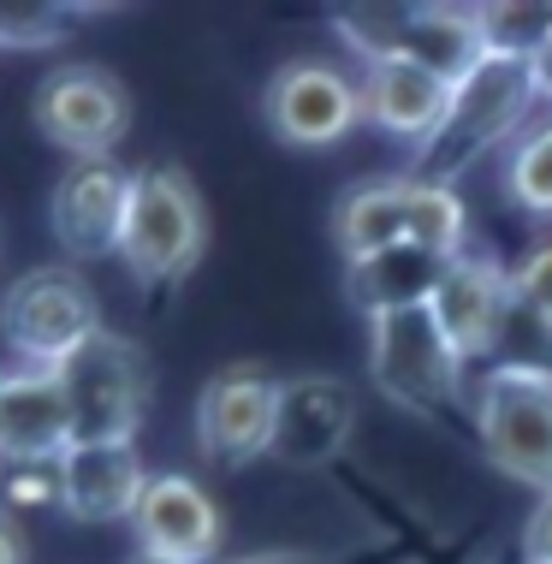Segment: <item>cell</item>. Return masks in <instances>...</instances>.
Returning a JSON list of instances; mask_svg holds the SVG:
<instances>
[{"instance_id": "cell-1", "label": "cell", "mask_w": 552, "mask_h": 564, "mask_svg": "<svg viewBox=\"0 0 552 564\" xmlns=\"http://www.w3.org/2000/svg\"><path fill=\"white\" fill-rule=\"evenodd\" d=\"M534 101H541L534 96V59L487 48L481 66L452 84V108L440 119V131L416 149V173L410 178H422V185L464 178L481 155H494L505 137H517Z\"/></svg>"}, {"instance_id": "cell-2", "label": "cell", "mask_w": 552, "mask_h": 564, "mask_svg": "<svg viewBox=\"0 0 552 564\" xmlns=\"http://www.w3.org/2000/svg\"><path fill=\"white\" fill-rule=\"evenodd\" d=\"M333 24L350 42V54H362V66L410 59L457 84L487 59V30L475 7H339Z\"/></svg>"}, {"instance_id": "cell-3", "label": "cell", "mask_w": 552, "mask_h": 564, "mask_svg": "<svg viewBox=\"0 0 552 564\" xmlns=\"http://www.w3.org/2000/svg\"><path fill=\"white\" fill-rule=\"evenodd\" d=\"M203 250H208V215H203V196H196L191 178L178 166L131 173L119 262L143 285H173L203 262Z\"/></svg>"}, {"instance_id": "cell-4", "label": "cell", "mask_w": 552, "mask_h": 564, "mask_svg": "<svg viewBox=\"0 0 552 564\" xmlns=\"http://www.w3.org/2000/svg\"><path fill=\"white\" fill-rule=\"evenodd\" d=\"M475 434L511 481L552 494V369L494 362L475 387Z\"/></svg>"}, {"instance_id": "cell-5", "label": "cell", "mask_w": 552, "mask_h": 564, "mask_svg": "<svg viewBox=\"0 0 552 564\" xmlns=\"http://www.w3.org/2000/svg\"><path fill=\"white\" fill-rule=\"evenodd\" d=\"M464 369L469 362L440 333L434 310H398L368 322V375L398 410L440 416V410L464 404Z\"/></svg>"}, {"instance_id": "cell-6", "label": "cell", "mask_w": 552, "mask_h": 564, "mask_svg": "<svg viewBox=\"0 0 552 564\" xmlns=\"http://www.w3.org/2000/svg\"><path fill=\"white\" fill-rule=\"evenodd\" d=\"M54 375H59V392H66V410H72V446H137L143 404H149L143 350L101 327Z\"/></svg>"}, {"instance_id": "cell-7", "label": "cell", "mask_w": 552, "mask_h": 564, "mask_svg": "<svg viewBox=\"0 0 552 564\" xmlns=\"http://www.w3.org/2000/svg\"><path fill=\"white\" fill-rule=\"evenodd\" d=\"M0 333L24 369H66L78 350L101 333L96 297L78 273L66 268H36L19 273L0 297Z\"/></svg>"}, {"instance_id": "cell-8", "label": "cell", "mask_w": 552, "mask_h": 564, "mask_svg": "<svg viewBox=\"0 0 552 564\" xmlns=\"http://www.w3.org/2000/svg\"><path fill=\"white\" fill-rule=\"evenodd\" d=\"M273 422H280V380L256 362L220 369L196 399V446L208 464L243 469L273 446Z\"/></svg>"}, {"instance_id": "cell-9", "label": "cell", "mask_w": 552, "mask_h": 564, "mask_svg": "<svg viewBox=\"0 0 552 564\" xmlns=\"http://www.w3.org/2000/svg\"><path fill=\"white\" fill-rule=\"evenodd\" d=\"M126 119H131L126 89L101 66H66L36 89V126L48 131V143L72 149L78 161L113 155V143L126 137Z\"/></svg>"}, {"instance_id": "cell-10", "label": "cell", "mask_w": 552, "mask_h": 564, "mask_svg": "<svg viewBox=\"0 0 552 564\" xmlns=\"http://www.w3.org/2000/svg\"><path fill=\"white\" fill-rule=\"evenodd\" d=\"M268 119L285 143L297 149H327L357 131L362 119V84L327 59H291L268 84Z\"/></svg>"}, {"instance_id": "cell-11", "label": "cell", "mask_w": 552, "mask_h": 564, "mask_svg": "<svg viewBox=\"0 0 552 564\" xmlns=\"http://www.w3.org/2000/svg\"><path fill=\"white\" fill-rule=\"evenodd\" d=\"M357 434V392L339 375H291L280 380V422H273L268 464L321 469Z\"/></svg>"}, {"instance_id": "cell-12", "label": "cell", "mask_w": 552, "mask_h": 564, "mask_svg": "<svg viewBox=\"0 0 552 564\" xmlns=\"http://www.w3.org/2000/svg\"><path fill=\"white\" fill-rule=\"evenodd\" d=\"M126 203H131V173L113 161H72L66 178L48 196L54 238L66 256L96 262V256H119V232H126Z\"/></svg>"}, {"instance_id": "cell-13", "label": "cell", "mask_w": 552, "mask_h": 564, "mask_svg": "<svg viewBox=\"0 0 552 564\" xmlns=\"http://www.w3.org/2000/svg\"><path fill=\"white\" fill-rule=\"evenodd\" d=\"M511 273H499L487 256H452L446 262V280L434 292V322L440 333L452 339V350L464 362H481L494 357L505 327H511Z\"/></svg>"}, {"instance_id": "cell-14", "label": "cell", "mask_w": 552, "mask_h": 564, "mask_svg": "<svg viewBox=\"0 0 552 564\" xmlns=\"http://www.w3.org/2000/svg\"><path fill=\"white\" fill-rule=\"evenodd\" d=\"M131 535L161 564H208L220 553V511L191 476H149L131 511Z\"/></svg>"}, {"instance_id": "cell-15", "label": "cell", "mask_w": 552, "mask_h": 564, "mask_svg": "<svg viewBox=\"0 0 552 564\" xmlns=\"http://www.w3.org/2000/svg\"><path fill=\"white\" fill-rule=\"evenodd\" d=\"M72 452V410L54 369L0 375V464H59Z\"/></svg>"}, {"instance_id": "cell-16", "label": "cell", "mask_w": 552, "mask_h": 564, "mask_svg": "<svg viewBox=\"0 0 552 564\" xmlns=\"http://www.w3.org/2000/svg\"><path fill=\"white\" fill-rule=\"evenodd\" d=\"M149 469L137 446H72L59 457V511L78 523H119L137 511Z\"/></svg>"}, {"instance_id": "cell-17", "label": "cell", "mask_w": 552, "mask_h": 564, "mask_svg": "<svg viewBox=\"0 0 552 564\" xmlns=\"http://www.w3.org/2000/svg\"><path fill=\"white\" fill-rule=\"evenodd\" d=\"M452 108V84L434 78V72L410 66V59H380V66H362V119L380 126L398 143H427L440 131V119Z\"/></svg>"}, {"instance_id": "cell-18", "label": "cell", "mask_w": 552, "mask_h": 564, "mask_svg": "<svg viewBox=\"0 0 552 564\" xmlns=\"http://www.w3.org/2000/svg\"><path fill=\"white\" fill-rule=\"evenodd\" d=\"M452 256H434L422 243H392V250H375L362 262H345V297L375 322V315H398V310H427L446 280Z\"/></svg>"}, {"instance_id": "cell-19", "label": "cell", "mask_w": 552, "mask_h": 564, "mask_svg": "<svg viewBox=\"0 0 552 564\" xmlns=\"http://www.w3.org/2000/svg\"><path fill=\"white\" fill-rule=\"evenodd\" d=\"M333 238H339L345 262L410 243V178H380V185L345 191L339 208H333Z\"/></svg>"}, {"instance_id": "cell-20", "label": "cell", "mask_w": 552, "mask_h": 564, "mask_svg": "<svg viewBox=\"0 0 552 564\" xmlns=\"http://www.w3.org/2000/svg\"><path fill=\"white\" fill-rule=\"evenodd\" d=\"M464 238H469V208L452 185H422L410 178V243L434 256H464Z\"/></svg>"}, {"instance_id": "cell-21", "label": "cell", "mask_w": 552, "mask_h": 564, "mask_svg": "<svg viewBox=\"0 0 552 564\" xmlns=\"http://www.w3.org/2000/svg\"><path fill=\"white\" fill-rule=\"evenodd\" d=\"M505 191H511V203L529 208V215H552V113L534 131L517 137L511 166H505Z\"/></svg>"}, {"instance_id": "cell-22", "label": "cell", "mask_w": 552, "mask_h": 564, "mask_svg": "<svg viewBox=\"0 0 552 564\" xmlns=\"http://www.w3.org/2000/svg\"><path fill=\"white\" fill-rule=\"evenodd\" d=\"M487 30V48L534 59L552 42V7H475Z\"/></svg>"}, {"instance_id": "cell-23", "label": "cell", "mask_w": 552, "mask_h": 564, "mask_svg": "<svg viewBox=\"0 0 552 564\" xmlns=\"http://www.w3.org/2000/svg\"><path fill=\"white\" fill-rule=\"evenodd\" d=\"M72 19H78V7H48V0L19 7V0H0V48H54V42H66Z\"/></svg>"}, {"instance_id": "cell-24", "label": "cell", "mask_w": 552, "mask_h": 564, "mask_svg": "<svg viewBox=\"0 0 552 564\" xmlns=\"http://www.w3.org/2000/svg\"><path fill=\"white\" fill-rule=\"evenodd\" d=\"M0 499L7 517L19 511H59V464H0Z\"/></svg>"}, {"instance_id": "cell-25", "label": "cell", "mask_w": 552, "mask_h": 564, "mask_svg": "<svg viewBox=\"0 0 552 564\" xmlns=\"http://www.w3.org/2000/svg\"><path fill=\"white\" fill-rule=\"evenodd\" d=\"M511 297H517V310L534 315V322L552 333V243H546V250H534L529 262L511 273Z\"/></svg>"}, {"instance_id": "cell-26", "label": "cell", "mask_w": 552, "mask_h": 564, "mask_svg": "<svg viewBox=\"0 0 552 564\" xmlns=\"http://www.w3.org/2000/svg\"><path fill=\"white\" fill-rule=\"evenodd\" d=\"M523 564H552V494H541L523 523Z\"/></svg>"}, {"instance_id": "cell-27", "label": "cell", "mask_w": 552, "mask_h": 564, "mask_svg": "<svg viewBox=\"0 0 552 564\" xmlns=\"http://www.w3.org/2000/svg\"><path fill=\"white\" fill-rule=\"evenodd\" d=\"M24 535H19V517H7L0 511V564H24Z\"/></svg>"}, {"instance_id": "cell-28", "label": "cell", "mask_w": 552, "mask_h": 564, "mask_svg": "<svg viewBox=\"0 0 552 564\" xmlns=\"http://www.w3.org/2000/svg\"><path fill=\"white\" fill-rule=\"evenodd\" d=\"M534 96H541L546 108H552V42H546L541 54H534Z\"/></svg>"}, {"instance_id": "cell-29", "label": "cell", "mask_w": 552, "mask_h": 564, "mask_svg": "<svg viewBox=\"0 0 552 564\" xmlns=\"http://www.w3.org/2000/svg\"><path fill=\"white\" fill-rule=\"evenodd\" d=\"M238 564H310L303 553H256V558H238Z\"/></svg>"}, {"instance_id": "cell-30", "label": "cell", "mask_w": 552, "mask_h": 564, "mask_svg": "<svg viewBox=\"0 0 552 564\" xmlns=\"http://www.w3.org/2000/svg\"><path fill=\"white\" fill-rule=\"evenodd\" d=\"M143 564H161V558H143Z\"/></svg>"}]
</instances>
